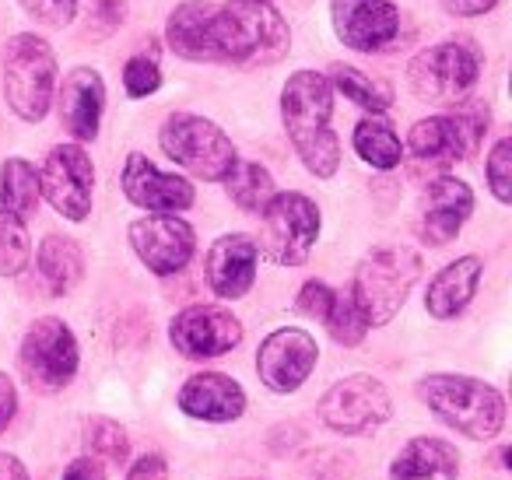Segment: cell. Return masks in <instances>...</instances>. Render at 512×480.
<instances>
[{"label": "cell", "instance_id": "cell-1", "mask_svg": "<svg viewBox=\"0 0 512 480\" xmlns=\"http://www.w3.org/2000/svg\"><path fill=\"white\" fill-rule=\"evenodd\" d=\"M288 43V25L271 0H228L207 22V60L267 67L285 57Z\"/></svg>", "mask_w": 512, "mask_h": 480}, {"label": "cell", "instance_id": "cell-2", "mask_svg": "<svg viewBox=\"0 0 512 480\" xmlns=\"http://www.w3.org/2000/svg\"><path fill=\"white\" fill-rule=\"evenodd\" d=\"M330 116H334L330 81L316 71L292 74L281 92V120L306 169L320 179H330L341 165V141L330 127Z\"/></svg>", "mask_w": 512, "mask_h": 480}, {"label": "cell", "instance_id": "cell-3", "mask_svg": "<svg viewBox=\"0 0 512 480\" xmlns=\"http://www.w3.org/2000/svg\"><path fill=\"white\" fill-rule=\"evenodd\" d=\"M418 396L439 421H446L449 428L474 442L495 438L505 424L502 393L470 375H428L418 382Z\"/></svg>", "mask_w": 512, "mask_h": 480}, {"label": "cell", "instance_id": "cell-4", "mask_svg": "<svg viewBox=\"0 0 512 480\" xmlns=\"http://www.w3.org/2000/svg\"><path fill=\"white\" fill-rule=\"evenodd\" d=\"M421 277V256L407 246H379L358 263L351 298L369 326H386Z\"/></svg>", "mask_w": 512, "mask_h": 480}, {"label": "cell", "instance_id": "cell-5", "mask_svg": "<svg viewBox=\"0 0 512 480\" xmlns=\"http://www.w3.org/2000/svg\"><path fill=\"white\" fill-rule=\"evenodd\" d=\"M57 85V57L50 43L32 32L15 36L4 50V95L25 123H39L50 113Z\"/></svg>", "mask_w": 512, "mask_h": 480}, {"label": "cell", "instance_id": "cell-6", "mask_svg": "<svg viewBox=\"0 0 512 480\" xmlns=\"http://www.w3.org/2000/svg\"><path fill=\"white\" fill-rule=\"evenodd\" d=\"M162 151L176 165H183L186 172L207 179V183H221L235 165V148L221 134V127L193 113H172L165 120Z\"/></svg>", "mask_w": 512, "mask_h": 480}, {"label": "cell", "instance_id": "cell-7", "mask_svg": "<svg viewBox=\"0 0 512 480\" xmlns=\"http://www.w3.org/2000/svg\"><path fill=\"white\" fill-rule=\"evenodd\" d=\"M260 218H264L260 246L278 267H299L309 260L320 235V211L313 200L302 193H274Z\"/></svg>", "mask_w": 512, "mask_h": 480}, {"label": "cell", "instance_id": "cell-8", "mask_svg": "<svg viewBox=\"0 0 512 480\" xmlns=\"http://www.w3.org/2000/svg\"><path fill=\"white\" fill-rule=\"evenodd\" d=\"M477 71H481V57L474 46L467 43H439L432 50L418 53L407 67V81H411L414 95L428 102H456L474 88Z\"/></svg>", "mask_w": 512, "mask_h": 480}, {"label": "cell", "instance_id": "cell-9", "mask_svg": "<svg viewBox=\"0 0 512 480\" xmlns=\"http://www.w3.org/2000/svg\"><path fill=\"white\" fill-rule=\"evenodd\" d=\"M484 130H488V109L460 106L456 113L428 116V120L414 123L411 137H407V148H411V155L421 158V162L453 165L477 148Z\"/></svg>", "mask_w": 512, "mask_h": 480}, {"label": "cell", "instance_id": "cell-10", "mask_svg": "<svg viewBox=\"0 0 512 480\" xmlns=\"http://www.w3.org/2000/svg\"><path fill=\"white\" fill-rule=\"evenodd\" d=\"M390 410V393L372 375H348L337 386H330L320 400L323 424L341 435H369L390 417Z\"/></svg>", "mask_w": 512, "mask_h": 480}, {"label": "cell", "instance_id": "cell-11", "mask_svg": "<svg viewBox=\"0 0 512 480\" xmlns=\"http://www.w3.org/2000/svg\"><path fill=\"white\" fill-rule=\"evenodd\" d=\"M22 368L32 379V386L46 389H64L78 372V340H74L71 326L64 319H39L22 344Z\"/></svg>", "mask_w": 512, "mask_h": 480}, {"label": "cell", "instance_id": "cell-12", "mask_svg": "<svg viewBox=\"0 0 512 480\" xmlns=\"http://www.w3.org/2000/svg\"><path fill=\"white\" fill-rule=\"evenodd\" d=\"M92 190H95V169L92 158L78 144H57L50 151L39 176V193L53 204V211L64 214L67 221H85L92 211Z\"/></svg>", "mask_w": 512, "mask_h": 480}, {"label": "cell", "instance_id": "cell-13", "mask_svg": "<svg viewBox=\"0 0 512 480\" xmlns=\"http://www.w3.org/2000/svg\"><path fill=\"white\" fill-rule=\"evenodd\" d=\"M316 358H320L316 340L306 330L285 326V330H274L260 344V351H256V372H260V382L267 389H274V393H295L313 375Z\"/></svg>", "mask_w": 512, "mask_h": 480}, {"label": "cell", "instance_id": "cell-14", "mask_svg": "<svg viewBox=\"0 0 512 480\" xmlns=\"http://www.w3.org/2000/svg\"><path fill=\"white\" fill-rule=\"evenodd\" d=\"M172 347L186 358H218L239 347L242 323L221 305H190L169 326Z\"/></svg>", "mask_w": 512, "mask_h": 480}, {"label": "cell", "instance_id": "cell-15", "mask_svg": "<svg viewBox=\"0 0 512 480\" xmlns=\"http://www.w3.org/2000/svg\"><path fill=\"white\" fill-rule=\"evenodd\" d=\"M130 246L158 277L179 274L193 256V228L176 214H151L130 225Z\"/></svg>", "mask_w": 512, "mask_h": 480}, {"label": "cell", "instance_id": "cell-16", "mask_svg": "<svg viewBox=\"0 0 512 480\" xmlns=\"http://www.w3.org/2000/svg\"><path fill=\"white\" fill-rule=\"evenodd\" d=\"M334 29L348 50H386L400 32L397 0H334Z\"/></svg>", "mask_w": 512, "mask_h": 480}, {"label": "cell", "instance_id": "cell-17", "mask_svg": "<svg viewBox=\"0 0 512 480\" xmlns=\"http://www.w3.org/2000/svg\"><path fill=\"white\" fill-rule=\"evenodd\" d=\"M123 193L130 204L158 214H176L193 204V186L183 176L162 172L144 155H130L123 165Z\"/></svg>", "mask_w": 512, "mask_h": 480}, {"label": "cell", "instance_id": "cell-18", "mask_svg": "<svg viewBox=\"0 0 512 480\" xmlns=\"http://www.w3.org/2000/svg\"><path fill=\"white\" fill-rule=\"evenodd\" d=\"M260 246L249 235H221L207 253V284L218 298H242L256 281Z\"/></svg>", "mask_w": 512, "mask_h": 480}, {"label": "cell", "instance_id": "cell-19", "mask_svg": "<svg viewBox=\"0 0 512 480\" xmlns=\"http://www.w3.org/2000/svg\"><path fill=\"white\" fill-rule=\"evenodd\" d=\"M179 410L197 421H214L225 424L242 417L246 410V393L235 379L221 372H200L193 379H186V386L179 389Z\"/></svg>", "mask_w": 512, "mask_h": 480}, {"label": "cell", "instance_id": "cell-20", "mask_svg": "<svg viewBox=\"0 0 512 480\" xmlns=\"http://www.w3.org/2000/svg\"><path fill=\"white\" fill-rule=\"evenodd\" d=\"M474 211V193L467 183L453 176H442L428 186L425 193V218H421V235L432 246H446L460 235L463 221Z\"/></svg>", "mask_w": 512, "mask_h": 480}, {"label": "cell", "instance_id": "cell-21", "mask_svg": "<svg viewBox=\"0 0 512 480\" xmlns=\"http://www.w3.org/2000/svg\"><path fill=\"white\" fill-rule=\"evenodd\" d=\"M102 106H106V85L99 74L92 67L71 71L60 92V123L67 127V134H74L78 141H92L99 134Z\"/></svg>", "mask_w": 512, "mask_h": 480}, {"label": "cell", "instance_id": "cell-22", "mask_svg": "<svg viewBox=\"0 0 512 480\" xmlns=\"http://www.w3.org/2000/svg\"><path fill=\"white\" fill-rule=\"evenodd\" d=\"M456 473H460L456 449L432 435L411 438L390 466V480H456Z\"/></svg>", "mask_w": 512, "mask_h": 480}, {"label": "cell", "instance_id": "cell-23", "mask_svg": "<svg viewBox=\"0 0 512 480\" xmlns=\"http://www.w3.org/2000/svg\"><path fill=\"white\" fill-rule=\"evenodd\" d=\"M477 284H481V260L477 256H463V260L442 267L432 277L425 295V309L435 319H453L456 312L467 309V302L474 298Z\"/></svg>", "mask_w": 512, "mask_h": 480}, {"label": "cell", "instance_id": "cell-24", "mask_svg": "<svg viewBox=\"0 0 512 480\" xmlns=\"http://www.w3.org/2000/svg\"><path fill=\"white\" fill-rule=\"evenodd\" d=\"M39 274L50 284L53 295H71L85 274V256H81L78 242L64 239V235H46L39 246Z\"/></svg>", "mask_w": 512, "mask_h": 480}, {"label": "cell", "instance_id": "cell-25", "mask_svg": "<svg viewBox=\"0 0 512 480\" xmlns=\"http://www.w3.org/2000/svg\"><path fill=\"white\" fill-rule=\"evenodd\" d=\"M214 4H200V0H190V4H179L169 18V46L186 60H207V22H211Z\"/></svg>", "mask_w": 512, "mask_h": 480}, {"label": "cell", "instance_id": "cell-26", "mask_svg": "<svg viewBox=\"0 0 512 480\" xmlns=\"http://www.w3.org/2000/svg\"><path fill=\"white\" fill-rule=\"evenodd\" d=\"M0 204L18 218H32L39 207V176L25 158H8L0 169Z\"/></svg>", "mask_w": 512, "mask_h": 480}, {"label": "cell", "instance_id": "cell-27", "mask_svg": "<svg viewBox=\"0 0 512 480\" xmlns=\"http://www.w3.org/2000/svg\"><path fill=\"white\" fill-rule=\"evenodd\" d=\"M225 186H228V197L249 214H260L267 207V200L274 197V179L260 162H239L235 158V165L225 176Z\"/></svg>", "mask_w": 512, "mask_h": 480}, {"label": "cell", "instance_id": "cell-28", "mask_svg": "<svg viewBox=\"0 0 512 480\" xmlns=\"http://www.w3.org/2000/svg\"><path fill=\"white\" fill-rule=\"evenodd\" d=\"M327 81H330V88H337L344 99H351L358 109H365V113H386L393 102V92L383 85V81L369 78V74L355 71V67H348V64L330 67Z\"/></svg>", "mask_w": 512, "mask_h": 480}, {"label": "cell", "instance_id": "cell-29", "mask_svg": "<svg viewBox=\"0 0 512 480\" xmlns=\"http://www.w3.org/2000/svg\"><path fill=\"white\" fill-rule=\"evenodd\" d=\"M355 151L362 155V162H369L372 169H383V172L397 169L400 158H404V148H400L393 127L376 120V116H369V120H362L355 127Z\"/></svg>", "mask_w": 512, "mask_h": 480}, {"label": "cell", "instance_id": "cell-30", "mask_svg": "<svg viewBox=\"0 0 512 480\" xmlns=\"http://www.w3.org/2000/svg\"><path fill=\"white\" fill-rule=\"evenodd\" d=\"M32 260V242L25 218L0 207V277H18Z\"/></svg>", "mask_w": 512, "mask_h": 480}, {"label": "cell", "instance_id": "cell-31", "mask_svg": "<svg viewBox=\"0 0 512 480\" xmlns=\"http://www.w3.org/2000/svg\"><path fill=\"white\" fill-rule=\"evenodd\" d=\"M327 330H330V337L337 340V344H344V347H355V344H362V337H365V330H369V323H365V316H362V309L355 305V298H351V291H337L334 295V305H330V312H327Z\"/></svg>", "mask_w": 512, "mask_h": 480}, {"label": "cell", "instance_id": "cell-32", "mask_svg": "<svg viewBox=\"0 0 512 480\" xmlns=\"http://www.w3.org/2000/svg\"><path fill=\"white\" fill-rule=\"evenodd\" d=\"M88 449L95 459H109V463H123L127 459V435L116 421H92L88 424Z\"/></svg>", "mask_w": 512, "mask_h": 480}, {"label": "cell", "instance_id": "cell-33", "mask_svg": "<svg viewBox=\"0 0 512 480\" xmlns=\"http://www.w3.org/2000/svg\"><path fill=\"white\" fill-rule=\"evenodd\" d=\"M484 172H488L491 193H495L502 204H509V200H512V141H509V137H502V141L491 148Z\"/></svg>", "mask_w": 512, "mask_h": 480}, {"label": "cell", "instance_id": "cell-34", "mask_svg": "<svg viewBox=\"0 0 512 480\" xmlns=\"http://www.w3.org/2000/svg\"><path fill=\"white\" fill-rule=\"evenodd\" d=\"M123 85H127V95H134V99H144V95L158 92L162 71H158L155 57H144V53L130 57L127 67H123Z\"/></svg>", "mask_w": 512, "mask_h": 480}, {"label": "cell", "instance_id": "cell-35", "mask_svg": "<svg viewBox=\"0 0 512 480\" xmlns=\"http://www.w3.org/2000/svg\"><path fill=\"white\" fill-rule=\"evenodd\" d=\"M22 4L32 18H39L43 25H53V29L67 25L74 18V11H78V0H22Z\"/></svg>", "mask_w": 512, "mask_h": 480}, {"label": "cell", "instance_id": "cell-36", "mask_svg": "<svg viewBox=\"0 0 512 480\" xmlns=\"http://www.w3.org/2000/svg\"><path fill=\"white\" fill-rule=\"evenodd\" d=\"M334 295L337 291L330 288V284H323V281H309L306 288L299 291V309L306 312V316H313V319H327V312H330V305H334Z\"/></svg>", "mask_w": 512, "mask_h": 480}, {"label": "cell", "instance_id": "cell-37", "mask_svg": "<svg viewBox=\"0 0 512 480\" xmlns=\"http://www.w3.org/2000/svg\"><path fill=\"white\" fill-rule=\"evenodd\" d=\"M165 477H169V466H165L162 456H141L127 473V480H165Z\"/></svg>", "mask_w": 512, "mask_h": 480}, {"label": "cell", "instance_id": "cell-38", "mask_svg": "<svg viewBox=\"0 0 512 480\" xmlns=\"http://www.w3.org/2000/svg\"><path fill=\"white\" fill-rule=\"evenodd\" d=\"M92 18L99 22L102 32H113L123 18V0H95V11Z\"/></svg>", "mask_w": 512, "mask_h": 480}, {"label": "cell", "instance_id": "cell-39", "mask_svg": "<svg viewBox=\"0 0 512 480\" xmlns=\"http://www.w3.org/2000/svg\"><path fill=\"white\" fill-rule=\"evenodd\" d=\"M15 407H18L15 382H11L8 375L0 372V431H4L11 424V417H15Z\"/></svg>", "mask_w": 512, "mask_h": 480}, {"label": "cell", "instance_id": "cell-40", "mask_svg": "<svg viewBox=\"0 0 512 480\" xmlns=\"http://www.w3.org/2000/svg\"><path fill=\"white\" fill-rule=\"evenodd\" d=\"M64 480H106V477H102L99 459H95V456H81V459H74V463L64 470Z\"/></svg>", "mask_w": 512, "mask_h": 480}, {"label": "cell", "instance_id": "cell-41", "mask_svg": "<svg viewBox=\"0 0 512 480\" xmlns=\"http://www.w3.org/2000/svg\"><path fill=\"white\" fill-rule=\"evenodd\" d=\"M495 4H498V0H449V8H453L456 15H463V18L484 15V11H491Z\"/></svg>", "mask_w": 512, "mask_h": 480}, {"label": "cell", "instance_id": "cell-42", "mask_svg": "<svg viewBox=\"0 0 512 480\" xmlns=\"http://www.w3.org/2000/svg\"><path fill=\"white\" fill-rule=\"evenodd\" d=\"M0 480H29V470L18 463V456L0 452Z\"/></svg>", "mask_w": 512, "mask_h": 480}]
</instances>
